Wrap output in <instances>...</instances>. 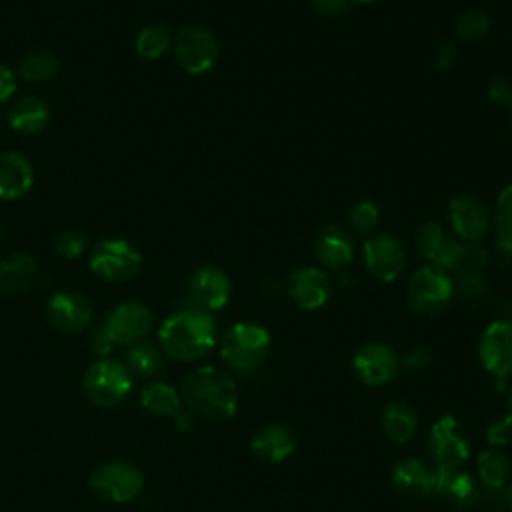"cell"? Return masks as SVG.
Wrapping results in <instances>:
<instances>
[{"label": "cell", "instance_id": "29", "mask_svg": "<svg viewBox=\"0 0 512 512\" xmlns=\"http://www.w3.org/2000/svg\"><path fill=\"white\" fill-rule=\"evenodd\" d=\"M172 44H174V38L170 30L160 24L144 26L134 40L136 54L144 60H158Z\"/></svg>", "mask_w": 512, "mask_h": 512}, {"label": "cell", "instance_id": "43", "mask_svg": "<svg viewBox=\"0 0 512 512\" xmlns=\"http://www.w3.org/2000/svg\"><path fill=\"white\" fill-rule=\"evenodd\" d=\"M400 362H402V366H406V368L422 370V368L428 366L430 356H428V350H426V348H416V350H412V352H410L404 360H400Z\"/></svg>", "mask_w": 512, "mask_h": 512}, {"label": "cell", "instance_id": "46", "mask_svg": "<svg viewBox=\"0 0 512 512\" xmlns=\"http://www.w3.org/2000/svg\"><path fill=\"white\" fill-rule=\"evenodd\" d=\"M506 400H508V414L512 416V386H510V390H508V394H506Z\"/></svg>", "mask_w": 512, "mask_h": 512}, {"label": "cell", "instance_id": "48", "mask_svg": "<svg viewBox=\"0 0 512 512\" xmlns=\"http://www.w3.org/2000/svg\"><path fill=\"white\" fill-rule=\"evenodd\" d=\"M0 240H2V224H0Z\"/></svg>", "mask_w": 512, "mask_h": 512}, {"label": "cell", "instance_id": "3", "mask_svg": "<svg viewBox=\"0 0 512 512\" xmlns=\"http://www.w3.org/2000/svg\"><path fill=\"white\" fill-rule=\"evenodd\" d=\"M270 332L256 322L232 324L220 340V358L228 368L252 370L262 364L270 352Z\"/></svg>", "mask_w": 512, "mask_h": 512}, {"label": "cell", "instance_id": "33", "mask_svg": "<svg viewBox=\"0 0 512 512\" xmlns=\"http://www.w3.org/2000/svg\"><path fill=\"white\" fill-rule=\"evenodd\" d=\"M492 28V20L486 12L466 10L454 20V38L458 42H480Z\"/></svg>", "mask_w": 512, "mask_h": 512}, {"label": "cell", "instance_id": "17", "mask_svg": "<svg viewBox=\"0 0 512 512\" xmlns=\"http://www.w3.org/2000/svg\"><path fill=\"white\" fill-rule=\"evenodd\" d=\"M286 290L290 300L302 310H318L332 296L330 278L318 266L296 268L286 280Z\"/></svg>", "mask_w": 512, "mask_h": 512}, {"label": "cell", "instance_id": "38", "mask_svg": "<svg viewBox=\"0 0 512 512\" xmlns=\"http://www.w3.org/2000/svg\"><path fill=\"white\" fill-rule=\"evenodd\" d=\"M458 58V46L454 40H442L436 44V50H434V64L440 68V70H446L450 68Z\"/></svg>", "mask_w": 512, "mask_h": 512}, {"label": "cell", "instance_id": "6", "mask_svg": "<svg viewBox=\"0 0 512 512\" xmlns=\"http://www.w3.org/2000/svg\"><path fill=\"white\" fill-rule=\"evenodd\" d=\"M454 296L452 276L444 270L424 264L412 272L408 280V304L422 316L442 312Z\"/></svg>", "mask_w": 512, "mask_h": 512}, {"label": "cell", "instance_id": "25", "mask_svg": "<svg viewBox=\"0 0 512 512\" xmlns=\"http://www.w3.org/2000/svg\"><path fill=\"white\" fill-rule=\"evenodd\" d=\"M436 492L456 508H470L480 496L476 480L460 468H436Z\"/></svg>", "mask_w": 512, "mask_h": 512}, {"label": "cell", "instance_id": "28", "mask_svg": "<svg viewBox=\"0 0 512 512\" xmlns=\"http://www.w3.org/2000/svg\"><path fill=\"white\" fill-rule=\"evenodd\" d=\"M490 216L500 250L512 252V182L498 192Z\"/></svg>", "mask_w": 512, "mask_h": 512}, {"label": "cell", "instance_id": "26", "mask_svg": "<svg viewBox=\"0 0 512 512\" xmlns=\"http://www.w3.org/2000/svg\"><path fill=\"white\" fill-rule=\"evenodd\" d=\"M418 428V416L406 402H390L382 412V430L388 440L396 444L408 442Z\"/></svg>", "mask_w": 512, "mask_h": 512}, {"label": "cell", "instance_id": "36", "mask_svg": "<svg viewBox=\"0 0 512 512\" xmlns=\"http://www.w3.org/2000/svg\"><path fill=\"white\" fill-rule=\"evenodd\" d=\"M488 98L494 104L512 112V78H508V76L494 78L488 86Z\"/></svg>", "mask_w": 512, "mask_h": 512}, {"label": "cell", "instance_id": "4", "mask_svg": "<svg viewBox=\"0 0 512 512\" xmlns=\"http://www.w3.org/2000/svg\"><path fill=\"white\" fill-rule=\"evenodd\" d=\"M84 394L96 406H116L132 390V374L124 362L114 358H100L92 362L82 378Z\"/></svg>", "mask_w": 512, "mask_h": 512}, {"label": "cell", "instance_id": "49", "mask_svg": "<svg viewBox=\"0 0 512 512\" xmlns=\"http://www.w3.org/2000/svg\"><path fill=\"white\" fill-rule=\"evenodd\" d=\"M510 140H512V128H510Z\"/></svg>", "mask_w": 512, "mask_h": 512}, {"label": "cell", "instance_id": "45", "mask_svg": "<svg viewBox=\"0 0 512 512\" xmlns=\"http://www.w3.org/2000/svg\"><path fill=\"white\" fill-rule=\"evenodd\" d=\"M506 506L512 512V484L506 488Z\"/></svg>", "mask_w": 512, "mask_h": 512}, {"label": "cell", "instance_id": "12", "mask_svg": "<svg viewBox=\"0 0 512 512\" xmlns=\"http://www.w3.org/2000/svg\"><path fill=\"white\" fill-rule=\"evenodd\" d=\"M154 324L152 312L146 304L128 300L112 308V312L104 320V328L114 344L134 346L144 342Z\"/></svg>", "mask_w": 512, "mask_h": 512}, {"label": "cell", "instance_id": "16", "mask_svg": "<svg viewBox=\"0 0 512 512\" xmlns=\"http://www.w3.org/2000/svg\"><path fill=\"white\" fill-rule=\"evenodd\" d=\"M46 318L58 332L74 334L90 326L92 304L80 292L62 290L52 294V298L46 302Z\"/></svg>", "mask_w": 512, "mask_h": 512}, {"label": "cell", "instance_id": "40", "mask_svg": "<svg viewBox=\"0 0 512 512\" xmlns=\"http://www.w3.org/2000/svg\"><path fill=\"white\" fill-rule=\"evenodd\" d=\"M90 348H92L94 354H98V356H102V358H106L108 352L114 348V342H112V338L108 336L104 324H100V326H96V328L92 330V334H90Z\"/></svg>", "mask_w": 512, "mask_h": 512}, {"label": "cell", "instance_id": "11", "mask_svg": "<svg viewBox=\"0 0 512 512\" xmlns=\"http://www.w3.org/2000/svg\"><path fill=\"white\" fill-rule=\"evenodd\" d=\"M448 220L454 238L462 242H482L492 226L486 204L472 194H456L448 202Z\"/></svg>", "mask_w": 512, "mask_h": 512}, {"label": "cell", "instance_id": "42", "mask_svg": "<svg viewBox=\"0 0 512 512\" xmlns=\"http://www.w3.org/2000/svg\"><path fill=\"white\" fill-rule=\"evenodd\" d=\"M14 94H16V76L6 64H0V104H6L8 100H12Z\"/></svg>", "mask_w": 512, "mask_h": 512}, {"label": "cell", "instance_id": "15", "mask_svg": "<svg viewBox=\"0 0 512 512\" xmlns=\"http://www.w3.org/2000/svg\"><path fill=\"white\" fill-rule=\"evenodd\" d=\"M232 294V282L228 274L212 264L200 266L188 280V298L192 308L204 312H216L224 308Z\"/></svg>", "mask_w": 512, "mask_h": 512}, {"label": "cell", "instance_id": "21", "mask_svg": "<svg viewBox=\"0 0 512 512\" xmlns=\"http://www.w3.org/2000/svg\"><path fill=\"white\" fill-rule=\"evenodd\" d=\"M34 182L30 160L16 150L0 152V200H20Z\"/></svg>", "mask_w": 512, "mask_h": 512}, {"label": "cell", "instance_id": "31", "mask_svg": "<svg viewBox=\"0 0 512 512\" xmlns=\"http://www.w3.org/2000/svg\"><path fill=\"white\" fill-rule=\"evenodd\" d=\"M58 68H60V60L52 52L38 50V52H30L22 58L18 72L26 82L40 84V82L52 80L56 76Z\"/></svg>", "mask_w": 512, "mask_h": 512}, {"label": "cell", "instance_id": "34", "mask_svg": "<svg viewBox=\"0 0 512 512\" xmlns=\"http://www.w3.org/2000/svg\"><path fill=\"white\" fill-rule=\"evenodd\" d=\"M380 222V210L372 200H358L348 212L350 228L360 236H372Z\"/></svg>", "mask_w": 512, "mask_h": 512}, {"label": "cell", "instance_id": "30", "mask_svg": "<svg viewBox=\"0 0 512 512\" xmlns=\"http://www.w3.org/2000/svg\"><path fill=\"white\" fill-rule=\"evenodd\" d=\"M476 466H478V476L484 482V486L498 490L506 484L508 474H510V462L504 452H500L496 448H488L478 456Z\"/></svg>", "mask_w": 512, "mask_h": 512}, {"label": "cell", "instance_id": "18", "mask_svg": "<svg viewBox=\"0 0 512 512\" xmlns=\"http://www.w3.org/2000/svg\"><path fill=\"white\" fill-rule=\"evenodd\" d=\"M414 246L430 266H436L446 274H450L460 240L454 236H448L440 222L428 220L418 226L414 234Z\"/></svg>", "mask_w": 512, "mask_h": 512}, {"label": "cell", "instance_id": "20", "mask_svg": "<svg viewBox=\"0 0 512 512\" xmlns=\"http://www.w3.org/2000/svg\"><path fill=\"white\" fill-rule=\"evenodd\" d=\"M394 488L410 498H426L436 492V468L420 458H404L392 470Z\"/></svg>", "mask_w": 512, "mask_h": 512}, {"label": "cell", "instance_id": "39", "mask_svg": "<svg viewBox=\"0 0 512 512\" xmlns=\"http://www.w3.org/2000/svg\"><path fill=\"white\" fill-rule=\"evenodd\" d=\"M314 10L326 18H338L348 12L352 0H310Z\"/></svg>", "mask_w": 512, "mask_h": 512}, {"label": "cell", "instance_id": "44", "mask_svg": "<svg viewBox=\"0 0 512 512\" xmlns=\"http://www.w3.org/2000/svg\"><path fill=\"white\" fill-rule=\"evenodd\" d=\"M194 412H190V410H178L176 414H174V420H176V426L180 428V430H190V428H194Z\"/></svg>", "mask_w": 512, "mask_h": 512}, {"label": "cell", "instance_id": "13", "mask_svg": "<svg viewBox=\"0 0 512 512\" xmlns=\"http://www.w3.org/2000/svg\"><path fill=\"white\" fill-rule=\"evenodd\" d=\"M478 358L484 370L498 380L512 376V322L496 320L484 328L478 342Z\"/></svg>", "mask_w": 512, "mask_h": 512}, {"label": "cell", "instance_id": "14", "mask_svg": "<svg viewBox=\"0 0 512 512\" xmlns=\"http://www.w3.org/2000/svg\"><path fill=\"white\" fill-rule=\"evenodd\" d=\"M402 362L398 354L382 344V342H368L360 346L352 358V370L360 382L366 386H382L398 376Z\"/></svg>", "mask_w": 512, "mask_h": 512}, {"label": "cell", "instance_id": "8", "mask_svg": "<svg viewBox=\"0 0 512 512\" xmlns=\"http://www.w3.org/2000/svg\"><path fill=\"white\" fill-rule=\"evenodd\" d=\"M90 488L102 500L114 504H126L140 496L144 488L142 472L128 462H106L90 476Z\"/></svg>", "mask_w": 512, "mask_h": 512}, {"label": "cell", "instance_id": "7", "mask_svg": "<svg viewBox=\"0 0 512 512\" xmlns=\"http://www.w3.org/2000/svg\"><path fill=\"white\" fill-rule=\"evenodd\" d=\"M428 450L434 468H460L470 454V438L464 424L450 414L438 418L428 434Z\"/></svg>", "mask_w": 512, "mask_h": 512}, {"label": "cell", "instance_id": "1", "mask_svg": "<svg viewBox=\"0 0 512 512\" xmlns=\"http://www.w3.org/2000/svg\"><path fill=\"white\" fill-rule=\"evenodd\" d=\"M218 328L210 312L198 308H182L170 314L160 330V350L178 362H196L204 358L216 344Z\"/></svg>", "mask_w": 512, "mask_h": 512}, {"label": "cell", "instance_id": "24", "mask_svg": "<svg viewBox=\"0 0 512 512\" xmlns=\"http://www.w3.org/2000/svg\"><path fill=\"white\" fill-rule=\"evenodd\" d=\"M48 120H50L48 104L40 96H34V94L14 100L8 110L10 128L24 136L42 132L48 126Z\"/></svg>", "mask_w": 512, "mask_h": 512}, {"label": "cell", "instance_id": "10", "mask_svg": "<svg viewBox=\"0 0 512 512\" xmlns=\"http://www.w3.org/2000/svg\"><path fill=\"white\" fill-rule=\"evenodd\" d=\"M364 266L372 278L380 282H394L406 268V250L398 238L374 232L362 246Z\"/></svg>", "mask_w": 512, "mask_h": 512}, {"label": "cell", "instance_id": "5", "mask_svg": "<svg viewBox=\"0 0 512 512\" xmlns=\"http://www.w3.org/2000/svg\"><path fill=\"white\" fill-rule=\"evenodd\" d=\"M140 268L142 254L128 240L106 238L90 250V270L106 282H128Z\"/></svg>", "mask_w": 512, "mask_h": 512}, {"label": "cell", "instance_id": "47", "mask_svg": "<svg viewBox=\"0 0 512 512\" xmlns=\"http://www.w3.org/2000/svg\"><path fill=\"white\" fill-rule=\"evenodd\" d=\"M352 2H360V4H372V2H378V0H352Z\"/></svg>", "mask_w": 512, "mask_h": 512}, {"label": "cell", "instance_id": "35", "mask_svg": "<svg viewBox=\"0 0 512 512\" xmlns=\"http://www.w3.org/2000/svg\"><path fill=\"white\" fill-rule=\"evenodd\" d=\"M54 250L58 256L66 258V260H74L78 258L80 254H84L86 250V238L80 230H74V228H68V230H62L56 238H54Z\"/></svg>", "mask_w": 512, "mask_h": 512}, {"label": "cell", "instance_id": "22", "mask_svg": "<svg viewBox=\"0 0 512 512\" xmlns=\"http://www.w3.org/2000/svg\"><path fill=\"white\" fill-rule=\"evenodd\" d=\"M38 276L36 260L26 252L0 258V296H18L32 288Z\"/></svg>", "mask_w": 512, "mask_h": 512}, {"label": "cell", "instance_id": "32", "mask_svg": "<svg viewBox=\"0 0 512 512\" xmlns=\"http://www.w3.org/2000/svg\"><path fill=\"white\" fill-rule=\"evenodd\" d=\"M162 366V350L152 342H138L130 346L126 354V368L130 374L138 376H152Z\"/></svg>", "mask_w": 512, "mask_h": 512}, {"label": "cell", "instance_id": "27", "mask_svg": "<svg viewBox=\"0 0 512 512\" xmlns=\"http://www.w3.org/2000/svg\"><path fill=\"white\" fill-rule=\"evenodd\" d=\"M180 392L168 382H150L142 394L140 404L146 412L156 416H174L180 410Z\"/></svg>", "mask_w": 512, "mask_h": 512}, {"label": "cell", "instance_id": "2", "mask_svg": "<svg viewBox=\"0 0 512 512\" xmlns=\"http://www.w3.org/2000/svg\"><path fill=\"white\" fill-rule=\"evenodd\" d=\"M180 396L190 412L214 422L232 418L238 408V388L234 378L216 366H200L192 370L184 378Z\"/></svg>", "mask_w": 512, "mask_h": 512}, {"label": "cell", "instance_id": "9", "mask_svg": "<svg viewBox=\"0 0 512 512\" xmlns=\"http://www.w3.org/2000/svg\"><path fill=\"white\" fill-rule=\"evenodd\" d=\"M174 56L188 74H204L214 68L220 56L216 36L202 26H186L174 38Z\"/></svg>", "mask_w": 512, "mask_h": 512}, {"label": "cell", "instance_id": "37", "mask_svg": "<svg viewBox=\"0 0 512 512\" xmlns=\"http://www.w3.org/2000/svg\"><path fill=\"white\" fill-rule=\"evenodd\" d=\"M510 438H512V416H510V414L496 418V420L488 426L486 440H488L490 444L502 446V444H508Z\"/></svg>", "mask_w": 512, "mask_h": 512}, {"label": "cell", "instance_id": "23", "mask_svg": "<svg viewBox=\"0 0 512 512\" xmlns=\"http://www.w3.org/2000/svg\"><path fill=\"white\" fill-rule=\"evenodd\" d=\"M250 448L256 458L264 462H282L296 450V438L290 428L282 424H268L250 440Z\"/></svg>", "mask_w": 512, "mask_h": 512}, {"label": "cell", "instance_id": "19", "mask_svg": "<svg viewBox=\"0 0 512 512\" xmlns=\"http://www.w3.org/2000/svg\"><path fill=\"white\" fill-rule=\"evenodd\" d=\"M314 256L328 270L346 268L354 258L350 232L340 224H326L314 236Z\"/></svg>", "mask_w": 512, "mask_h": 512}, {"label": "cell", "instance_id": "41", "mask_svg": "<svg viewBox=\"0 0 512 512\" xmlns=\"http://www.w3.org/2000/svg\"><path fill=\"white\" fill-rule=\"evenodd\" d=\"M482 280H484V278H482L480 274L462 276V278H460V284H458L460 294H462L464 298H468V300L478 298V296H480V294H484V290H486V284H484Z\"/></svg>", "mask_w": 512, "mask_h": 512}]
</instances>
